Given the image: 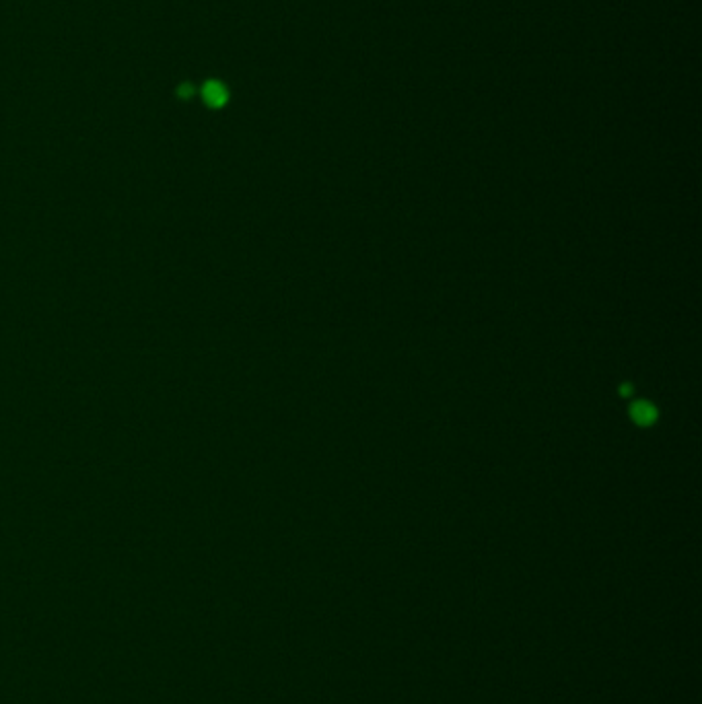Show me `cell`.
<instances>
[{
  "label": "cell",
  "mask_w": 702,
  "mask_h": 704,
  "mask_svg": "<svg viewBox=\"0 0 702 704\" xmlns=\"http://www.w3.org/2000/svg\"><path fill=\"white\" fill-rule=\"evenodd\" d=\"M629 414L630 418H632V422L638 424V426H651V424L657 422V418H659V410L655 408L649 400H634L630 404Z\"/></svg>",
  "instance_id": "1"
},
{
  "label": "cell",
  "mask_w": 702,
  "mask_h": 704,
  "mask_svg": "<svg viewBox=\"0 0 702 704\" xmlns=\"http://www.w3.org/2000/svg\"><path fill=\"white\" fill-rule=\"evenodd\" d=\"M202 99H204V103H206L208 107L218 109V107H222V105L227 103L229 91H227V87L220 85L218 80H208V83L202 87Z\"/></svg>",
  "instance_id": "2"
}]
</instances>
